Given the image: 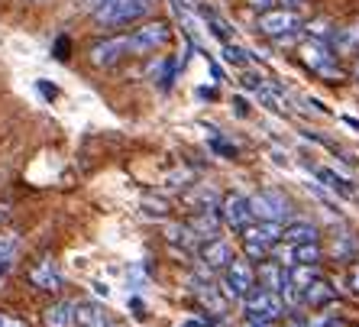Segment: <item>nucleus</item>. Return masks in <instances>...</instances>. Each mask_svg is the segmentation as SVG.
I'll return each mask as SVG.
<instances>
[{
	"mask_svg": "<svg viewBox=\"0 0 359 327\" xmlns=\"http://www.w3.org/2000/svg\"><path fill=\"white\" fill-rule=\"evenodd\" d=\"M149 0H104L97 10H94V23L100 29H117V26H126L140 20L142 13H149Z\"/></svg>",
	"mask_w": 359,
	"mask_h": 327,
	"instance_id": "f257e3e1",
	"label": "nucleus"
},
{
	"mask_svg": "<svg viewBox=\"0 0 359 327\" xmlns=\"http://www.w3.org/2000/svg\"><path fill=\"white\" fill-rule=\"evenodd\" d=\"M243 311H246V321H256V324H276L285 318V302L282 295L266 292V288H252L246 298H243Z\"/></svg>",
	"mask_w": 359,
	"mask_h": 327,
	"instance_id": "f03ea898",
	"label": "nucleus"
},
{
	"mask_svg": "<svg viewBox=\"0 0 359 327\" xmlns=\"http://www.w3.org/2000/svg\"><path fill=\"white\" fill-rule=\"evenodd\" d=\"M298 52H301V62H304L311 72H318L320 78H327V81H340V78H343V72L337 68L334 52H330V46H327V42L308 39Z\"/></svg>",
	"mask_w": 359,
	"mask_h": 327,
	"instance_id": "7ed1b4c3",
	"label": "nucleus"
},
{
	"mask_svg": "<svg viewBox=\"0 0 359 327\" xmlns=\"http://www.w3.org/2000/svg\"><path fill=\"white\" fill-rule=\"evenodd\" d=\"M250 208H252V218H256V220H272V224H282V220L292 218V201H288L282 192H276V188L252 194Z\"/></svg>",
	"mask_w": 359,
	"mask_h": 327,
	"instance_id": "20e7f679",
	"label": "nucleus"
},
{
	"mask_svg": "<svg viewBox=\"0 0 359 327\" xmlns=\"http://www.w3.org/2000/svg\"><path fill=\"white\" fill-rule=\"evenodd\" d=\"M252 288H256V269H252L246 260H233L224 269V292L230 295V298L243 302Z\"/></svg>",
	"mask_w": 359,
	"mask_h": 327,
	"instance_id": "39448f33",
	"label": "nucleus"
},
{
	"mask_svg": "<svg viewBox=\"0 0 359 327\" xmlns=\"http://www.w3.org/2000/svg\"><path fill=\"white\" fill-rule=\"evenodd\" d=\"M168 42V26L165 23H149L140 26L133 36H126V46L133 55H149V52H159Z\"/></svg>",
	"mask_w": 359,
	"mask_h": 327,
	"instance_id": "423d86ee",
	"label": "nucleus"
},
{
	"mask_svg": "<svg viewBox=\"0 0 359 327\" xmlns=\"http://www.w3.org/2000/svg\"><path fill=\"white\" fill-rule=\"evenodd\" d=\"M259 29L272 39H292L294 33L301 29V20L294 17V10H269L259 17Z\"/></svg>",
	"mask_w": 359,
	"mask_h": 327,
	"instance_id": "0eeeda50",
	"label": "nucleus"
},
{
	"mask_svg": "<svg viewBox=\"0 0 359 327\" xmlns=\"http://www.w3.org/2000/svg\"><path fill=\"white\" fill-rule=\"evenodd\" d=\"M220 218H224L226 227H233V230H246L252 224V208H250V198L240 192L233 194H224V201H220Z\"/></svg>",
	"mask_w": 359,
	"mask_h": 327,
	"instance_id": "6e6552de",
	"label": "nucleus"
},
{
	"mask_svg": "<svg viewBox=\"0 0 359 327\" xmlns=\"http://www.w3.org/2000/svg\"><path fill=\"white\" fill-rule=\"evenodd\" d=\"M282 234L285 227L282 224H272V220H252L246 230H243V240H250V243H262V246H272L282 243Z\"/></svg>",
	"mask_w": 359,
	"mask_h": 327,
	"instance_id": "1a4fd4ad",
	"label": "nucleus"
},
{
	"mask_svg": "<svg viewBox=\"0 0 359 327\" xmlns=\"http://www.w3.org/2000/svg\"><path fill=\"white\" fill-rule=\"evenodd\" d=\"M201 262H204V269H226L233 262V246L220 240V236H214V240L201 246Z\"/></svg>",
	"mask_w": 359,
	"mask_h": 327,
	"instance_id": "9d476101",
	"label": "nucleus"
},
{
	"mask_svg": "<svg viewBox=\"0 0 359 327\" xmlns=\"http://www.w3.org/2000/svg\"><path fill=\"white\" fill-rule=\"evenodd\" d=\"M130 52V46H126V36H117V39H107V42H97L91 49V62L97 68H110L114 62H120Z\"/></svg>",
	"mask_w": 359,
	"mask_h": 327,
	"instance_id": "9b49d317",
	"label": "nucleus"
},
{
	"mask_svg": "<svg viewBox=\"0 0 359 327\" xmlns=\"http://www.w3.org/2000/svg\"><path fill=\"white\" fill-rule=\"evenodd\" d=\"M256 282H259V288H266V292L282 295V288L288 286V269H285L282 262H276V260H266V262H259Z\"/></svg>",
	"mask_w": 359,
	"mask_h": 327,
	"instance_id": "f8f14e48",
	"label": "nucleus"
},
{
	"mask_svg": "<svg viewBox=\"0 0 359 327\" xmlns=\"http://www.w3.org/2000/svg\"><path fill=\"white\" fill-rule=\"evenodd\" d=\"M72 327H107V314H104V308L97 302H75Z\"/></svg>",
	"mask_w": 359,
	"mask_h": 327,
	"instance_id": "ddd939ff",
	"label": "nucleus"
},
{
	"mask_svg": "<svg viewBox=\"0 0 359 327\" xmlns=\"http://www.w3.org/2000/svg\"><path fill=\"white\" fill-rule=\"evenodd\" d=\"M314 175H318V182H324V188H330V192L340 194V198H353V194H356V185H353V178L340 175L337 168L318 166V168H314Z\"/></svg>",
	"mask_w": 359,
	"mask_h": 327,
	"instance_id": "4468645a",
	"label": "nucleus"
},
{
	"mask_svg": "<svg viewBox=\"0 0 359 327\" xmlns=\"http://www.w3.org/2000/svg\"><path fill=\"white\" fill-rule=\"evenodd\" d=\"M29 282H33L36 288H46V292H55V288L65 286V279H62V269L55 266L52 260H42L39 266L29 272Z\"/></svg>",
	"mask_w": 359,
	"mask_h": 327,
	"instance_id": "2eb2a0df",
	"label": "nucleus"
},
{
	"mask_svg": "<svg viewBox=\"0 0 359 327\" xmlns=\"http://www.w3.org/2000/svg\"><path fill=\"white\" fill-rule=\"evenodd\" d=\"M220 201H224V198H220V194L214 192L210 185H194L191 192L184 194V204H188V208H194V211H198V214H208V211H217V208H220Z\"/></svg>",
	"mask_w": 359,
	"mask_h": 327,
	"instance_id": "dca6fc26",
	"label": "nucleus"
},
{
	"mask_svg": "<svg viewBox=\"0 0 359 327\" xmlns=\"http://www.w3.org/2000/svg\"><path fill=\"white\" fill-rule=\"evenodd\" d=\"M301 302L308 305V308H324V305H334L337 302V292H334V286H330L327 279H318L311 288H304V292H301Z\"/></svg>",
	"mask_w": 359,
	"mask_h": 327,
	"instance_id": "f3484780",
	"label": "nucleus"
},
{
	"mask_svg": "<svg viewBox=\"0 0 359 327\" xmlns=\"http://www.w3.org/2000/svg\"><path fill=\"white\" fill-rule=\"evenodd\" d=\"M285 243H318V227L311 224V220H292V224L285 227V234H282Z\"/></svg>",
	"mask_w": 359,
	"mask_h": 327,
	"instance_id": "a211bd4d",
	"label": "nucleus"
},
{
	"mask_svg": "<svg viewBox=\"0 0 359 327\" xmlns=\"http://www.w3.org/2000/svg\"><path fill=\"white\" fill-rule=\"evenodd\" d=\"M188 227H191V234L198 236V240H204V243H208V240H214V236L220 234V218L214 214V211H208V214H198V218H194Z\"/></svg>",
	"mask_w": 359,
	"mask_h": 327,
	"instance_id": "6ab92c4d",
	"label": "nucleus"
},
{
	"mask_svg": "<svg viewBox=\"0 0 359 327\" xmlns=\"http://www.w3.org/2000/svg\"><path fill=\"white\" fill-rule=\"evenodd\" d=\"M72 308H75V302H55L46 308V314H42V321H46V327H72Z\"/></svg>",
	"mask_w": 359,
	"mask_h": 327,
	"instance_id": "aec40b11",
	"label": "nucleus"
},
{
	"mask_svg": "<svg viewBox=\"0 0 359 327\" xmlns=\"http://www.w3.org/2000/svg\"><path fill=\"white\" fill-rule=\"evenodd\" d=\"M320 279V272H318V266H292L288 269V282H292L298 292H304V288H311L314 282Z\"/></svg>",
	"mask_w": 359,
	"mask_h": 327,
	"instance_id": "412c9836",
	"label": "nucleus"
},
{
	"mask_svg": "<svg viewBox=\"0 0 359 327\" xmlns=\"http://www.w3.org/2000/svg\"><path fill=\"white\" fill-rule=\"evenodd\" d=\"M330 42H334V49H337V52H356V49H359V23L337 29L334 39H330Z\"/></svg>",
	"mask_w": 359,
	"mask_h": 327,
	"instance_id": "4be33fe9",
	"label": "nucleus"
},
{
	"mask_svg": "<svg viewBox=\"0 0 359 327\" xmlns=\"http://www.w3.org/2000/svg\"><path fill=\"white\" fill-rule=\"evenodd\" d=\"M165 240L168 243H175V246H194L198 243V236L191 234V227H184V224H168L165 227Z\"/></svg>",
	"mask_w": 359,
	"mask_h": 327,
	"instance_id": "5701e85b",
	"label": "nucleus"
},
{
	"mask_svg": "<svg viewBox=\"0 0 359 327\" xmlns=\"http://www.w3.org/2000/svg\"><path fill=\"white\" fill-rule=\"evenodd\" d=\"M256 98H259V101L266 104L269 110H276V114H285V101H282V94H278L276 88H269V84H259V88H256Z\"/></svg>",
	"mask_w": 359,
	"mask_h": 327,
	"instance_id": "b1692460",
	"label": "nucleus"
},
{
	"mask_svg": "<svg viewBox=\"0 0 359 327\" xmlns=\"http://www.w3.org/2000/svg\"><path fill=\"white\" fill-rule=\"evenodd\" d=\"M308 33H311V39H318V42H330V39H334L337 29H334L330 23H327V20H314V23L308 26Z\"/></svg>",
	"mask_w": 359,
	"mask_h": 327,
	"instance_id": "393cba45",
	"label": "nucleus"
},
{
	"mask_svg": "<svg viewBox=\"0 0 359 327\" xmlns=\"http://www.w3.org/2000/svg\"><path fill=\"white\" fill-rule=\"evenodd\" d=\"M224 59L233 62V65H240V68L250 65V55H243V49H236V46H230V42L224 46Z\"/></svg>",
	"mask_w": 359,
	"mask_h": 327,
	"instance_id": "a878e982",
	"label": "nucleus"
},
{
	"mask_svg": "<svg viewBox=\"0 0 359 327\" xmlns=\"http://www.w3.org/2000/svg\"><path fill=\"white\" fill-rule=\"evenodd\" d=\"M350 253H356V243L350 240V234H340V240L334 243V256L343 260V256H350Z\"/></svg>",
	"mask_w": 359,
	"mask_h": 327,
	"instance_id": "bb28decb",
	"label": "nucleus"
},
{
	"mask_svg": "<svg viewBox=\"0 0 359 327\" xmlns=\"http://www.w3.org/2000/svg\"><path fill=\"white\" fill-rule=\"evenodd\" d=\"M188 178H191V172H172V175H168V185H172V188H184V185H188Z\"/></svg>",
	"mask_w": 359,
	"mask_h": 327,
	"instance_id": "cd10ccee",
	"label": "nucleus"
},
{
	"mask_svg": "<svg viewBox=\"0 0 359 327\" xmlns=\"http://www.w3.org/2000/svg\"><path fill=\"white\" fill-rule=\"evenodd\" d=\"M214 149H217V152H224L226 159H233V156H236V146L224 143V140H214Z\"/></svg>",
	"mask_w": 359,
	"mask_h": 327,
	"instance_id": "c85d7f7f",
	"label": "nucleus"
},
{
	"mask_svg": "<svg viewBox=\"0 0 359 327\" xmlns=\"http://www.w3.org/2000/svg\"><path fill=\"white\" fill-rule=\"evenodd\" d=\"M246 4H250L252 10H262V13H269V10H272V4H276V0H246Z\"/></svg>",
	"mask_w": 359,
	"mask_h": 327,
	"instance_id": "c756f323",
	"label": "nucleus"
},
{
	"mask_svg": "<svg viewBox=\"0 0 359 327\" xmlns=\"http://www.w3.org/2000/svg\"><path fill=\"white\" fill-rule=\"evenodd\" d=\"M0 327H26V321L10 318V314H0Z\"/></svg>",
	"mask_w": 359,
	"mask_h": 327,
	"instance_id": "7c9ffc66",
	"label": "nucleus"
},
{
	"mask_svg": "<svg viewBox=\"0 0 359 327\" xmlns=\"http://www.w3.org/2000/svg\"><path fill=\"white\" fill-rule=\"evenodd\" d=\"M146 208H149V211H156V214H165V201H146Z\"/></svg>",
	"mask_w": 359,
	"mask_h": 327,
	"instance_id": "2f4dec72",
	"label": "nucleus"
},
{
	"mask_svg": "<svg viewBox=\"0 0 359 327\" xmlns=\"http://www.w3.org/2000/svg\"><path fill=\"white\" fill-rule=\"evenodd\" d=\"M350 282H353V288H356V292H359V262H356V266H353V272H350Z\"/></svg>",
	"mask_w": 359,
	"mask_h": 327,
	"instance_id": "473e14b6",
	"label": "nucleus"
},
{
	"mask_svg": "<svg viewBox=\"0 0 359 327\" xmlns=\"http://www.w3.org/2000/svg\"><path fill=\"white\" fill-rule=\"evenodd\" d=\"M100 4H104V0H81V7H88V10H91V13L100 7Z\"/></svg>",
	"mask_w": 359,
	"mask_h": 327,
	"instance_id": "72a5a7b5",
	"label": "nucleus"
},
{
	"mask_svg": "<svg viewBox=\"0 0 359 327\" xmlns=\"http://www.w3.org/2000/svg\"><path fill=\"white\" fill-rule=\"evenodd\" d=\"M39 91L46 94V98H55V88H49V84H42V81H39Z\"/></svg>",
	"mask_w": 359,
	"mask_h": 327,
	"instance_id": "f704fd0d",
	"label": "nucleus"
},
{
	"mask_svg": "<svg viewBox=\"0 0 359 327\" xmlns=\"http://www.w3.org/2000/svg\"><path fill=\"white\" fill-rule=\"evenodd\" d=\"M282 4H285V10H294V7H301L304 0H282Z\"/></svg>",
	"mask_w": 359,
	"mask_h": 327,
	"instance_id": "c9c22d12",
	"label": "nucleus"
},
{
	"mask_svg": "<svg viewBox=\"0 0 359 327\" xmlns=\"http://www.w3.org/2000/svg\"><path fill=\"white\" fill-rule=\"evenodd\" d=\"M10 218V204H0V220H7Z\"/></svg>",
	"mask_w": 359,
	"mask_h": 327,
	"instance_id": "e433bc0d",
	"label": "nucleus"
},
{
	"mask_svg": "<svg viewBox=\"0 0 359 327\" xmlns=\"http://www.w3.org/2000/svg\"><path fill=\"white\" fill-rule=\"evenodd\" d=\"M324 327H343V324H340V321H334V318H327V324H324Z\"/></svg>",
	"mask_w": 359,
	"mask_h": 327,
	"instance_id": "4c0bfd02",
	"label": "nucleus"
},
{
	"mask_svg": "<svg viewBox=\"0 0 359 327\" xmlns=\"http://www.w3.org/2000/svg\"><path fill=\"white\" fill-rule=\"evenodd\" d=\"M182 327H201V321H184Z\"/></svg>",
	"mask_w": 359,
	"mask_h": 327,
	"instance_id": "58836bf2",
	"label": "nucleus"
},
{
	"mask_svg": "<svg viewBox=\"0 0 359 327\" xmlns=\"http://www.w3.org/2000/svg\"><path fill=\"white\" fill-rule=\"evenodd\" d=\"M356 75H359V65H356Z\"/></svg>",
	"mask_w": 359,
	"mask_h": 327,
	"instance_id": "ea45409f",
	"label": "nucleus"
},
{
	"mask_svg": "<svg viewBox=\"0 0 359 327\" xmlns=\"http://www.w3.org/2000/svg\"><path fill=\"white\" fill-rule=\"evenodd\" d=\"M353 327H359V324H353Z\"/></svg>",
	"mask_w": 359,
	"mask_h": 327,
	"instance_id": "a19ab883",
	"label": "nucleus"
}]
</instances>
